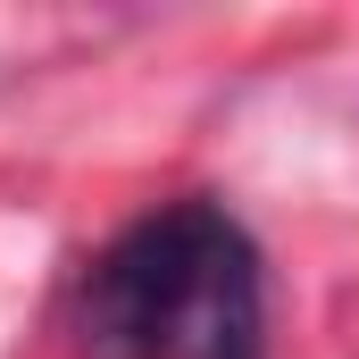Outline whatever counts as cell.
Listing matches in <instances>:
<instances>
[{
  "label": "cell",
  "instance_id": "cell-1",
  "mask_svg": "<svg viewBox=\"0 0 359 359\" xmlns=\"http://www.w3.org/2000/svg\"><path fill=\"white\" fill-rule=\"evenodd\" d=\"M92 359H268V276L243 217L168 201L134 217L84 276Z\"/></svg>",
  "mask_w": 359,
  "mask_h": 359
}]
</instances>
